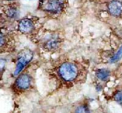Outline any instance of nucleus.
<instances>
[{"label": "nucleus", "mask_w": 122, "mask_h": 113, "mask_svg": "<svg viewBox=\"0 0 122 113\" xmlns=\"http://www.w3.org/2000/svg\"><path fill=\"white\" fill-rule=\"evenodd\" d=\"M82 71V66L75 61H64L57 69V74L60 79L65 82H73L78 80Z\"/></svg>", "instance_id": "f257e3e1"}, {"label": "nucleus", "mask_w": 122, "mask_h": 113, "mask_svg": "<svg viewBox=\"0 0 122 113\" xmlns=\"http://www.w3.org/2000/svg\"><path fill=\"white\" fill-rule=\"evenodd\" d=\"M34 58V52L28 48L21 50L17 55V63L14 71V75L18 76L24 70L27 65Z\"/></svg>", "instance_id": "f03ea898"}, {"label": "nucleus", "mask_w": 122, "mask_h": 113, "mask_svg": "<svg viewBox=\"0 0 122 113\" xmlns=\"http://www.w3.org/2000/svg\"><path fill=\"white\" fill-rule=\"evenodd\" d=\"M65 7L64 0H41L39 8L46 12L58 14L63 11Z\"/></svg>", "instance_id": "7ed1b4c3"}, {"label": "nucleus", "mask_w": 122, "mask_h": 113, "mask_svg": "<svg viewBox=\"0 0 122 113\" xmlns=\"http://www.w3.org/2000/svg\"><path fill=\"white\" fill-rule=\"evenodd\" d=\"M63 40L62 38L56 34L46 36L41 40L42 47L47 52H54L58 50L62 46Z\"/></svg>", "instance_id": "20e7f679"}, {"label": "nucleus", "mask_w": 122, "mask_h": 113, "mask_svg": "<svg viewBox=\"0 0 122 113\" xmlns=\"http://www.w3.org/2000/svg\"><path fill=\"white\" fill-rule=\"evenodd\" d=\"M32 77L27 73H23L17 76L14 82V86L18 91H26L32 85Z\"/></svg>", "instance_id": "39448f33"}, {"label": "nucleus", "mask_w": 122, "mask_h": 113, "mask_svg": "<svg viewBox=\"0 0 122 113\" xmlns=\"http://www.w3.org/2000/svg\"><path fill=\"white\" fill-rule=\"evenodd\" d=\"M18 29L23 34H30L35 30V23L30 18H23L18 22Z\"/></svg>", "instance_id": "423d86ee"}, {"label": "nucleus", "mask_w": 122, "mask_h": 113, "mask_svg": "<svg viewBox=\"0 0 122 113\" xmlns=\"http://www.w3.org/2000/svg\"><path fill=\"white\" fill-rule=\"evenodd\" d=\"M107 7L109 13L113 17H118L122 14V3L119 1H111L107 4Z\"/></svg>", "instance_id": "0eeeda50"}, {"label": "nucleus", "mask_w": 122, "mask_h": 113, "mask_svg": "<svg viewBox=\"0 0 122 113\" xmlns=\"http://www.w3.org/2000/svg\"><path fill=\"white\" fill-rule=\"evenodd\" d=\"M111 72L109 70L106 69H99L96 71L95 75L98 80L102 81H106L109 78Z\"/></svg>", "instance_id": "6e6552de"}, {"label": "nucleus", "mask_w": 122, "mask_h": 113, "mask_svg": "<svg viewBox=\"0 0 122 113\" xmlns=\"http://www.w3.org/2000/svg\"><path fill=\"white\" fill-rule=\"evenodd\" d=\"M6 17L10 19H15L18 16V10L16 7H9L6 11Z\"/></svg>", "instance_id": "1a4fd4ad"}, {"label": "nucleus", "mask_w": 122, "mask_h": 113, "mask_svg": "<svg viewBox=\"0 0 122 113\" xmlns=\"http://www.w3.org/2000/svg\"><path fill=\"white\" fill-rule=\"evenodd\" d=\"M75 113H90V112L87 105L82 104L76 107Z\"/></svg>", "instance_id": "9d476101"}, {"label": "nucleus", "mask_w": 122, "mask_h": 113, "mask_svg": "<svg viewBox=\"0 0 122 113\" xmlns=\"http://www.w3.org/2000/svg\"><path fill=\"white\" fill-rule=\"evenodd\" d=\"M122 58V46L120 47L118 51L117 52L116 54L111 58V62L114 63L117 62L120 59Z\"/></svg>", "instance_id": "9b49d317"}, {"label": "nucleus", "mask_w": 122, "mask_h": 113, "mask_svg": "<svg viewBox=\"0 0 122 113\" xmlns=\"http://www.w3.org/2000/svg\"><path fill=\"white\" fill-rule=\"evenodd\" d=\"M114 97L115 100L122 106V90L117 91Z\"/></svg>", "instance_id": "f8f14e48"}, {"label": "nucleus", "mask_w": 122, "mask_h": 113, "mask_svg": "<svg viewBox=\"0 0 122 113\" xmlns=\"http://www.w3.org/2000/svg\"><path fill=\"white\" fill-rule=\"evenodd\" d=\"M9 1H12V0H9Z\"/></svg>", "instance_id": "ddd939ff"}]
</instances>
